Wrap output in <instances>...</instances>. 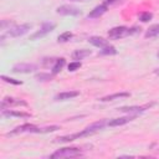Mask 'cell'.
I'll return each mask as SVG.
<instances>
[{
    "label": "cell",
    "instance_id": "obj_4",
    "mask_svg": "<svg viewBox=\"0 0 159 159\" xmlns=\"http://www.w3.org/2000/svg\"><path fill=\"white\" fill-rule=\"evenodd\" d=\"M129 35V29L124 27V26H118V27H113L108 31V37L117 40V39H122L124 36Z\"/></svg>",
    "mask_w": 159,
    "mask_h": 159
},
{
    "label": "cell",
    "instance_id": "obj_13",
    "mask_svg": "<svg viewBox=\"0 0 159 159\" xmlns=\"http://www.w3.org/2000/svg\"><path fill=\"white\" fill-rule=\"evenodd\" d=\"M88 41H89L93 46H97V47H101V48L109 45V43L107 42V40H104V39H102V37H98V36H92V37L88 39Z\"/></svg>",
    "mask_w": 159,
    "mask_h": 159
},
{
    "label": "cell",
    "instance_id": "obj_14",
    "mask_svg": "<svg viewBox=\"0 0 159 159\" xmlns=\"http://www.w3.org/2000/svg\"><path fill=\"white\" fill-rule=\"evenodd\" d=\"M36 127L32 125V124H24V125H20V127H16L12 132H10L9 134H16V133H24V132H29V133H34V129Z\"/></svg>",
    "mask_w": 159,
    "mask_h": 159
},
{
    "label": "cell",
    "instance_id": "obj_22",
    "mask_svg": "<svg viewBox=\"0 0 159 159\" xmlns=\"http://www.w3.org/2000/svg\"><path fill=\"white\" fill-rule=\"evenodd\" d=\"M152 17H153V15H152L150 12H142V14L139 15V20L143 21V22H147V21L152 20Z\"/></svg>",
    "mask_w": 159,
    "mask_h": 159
},
{
    "label": "cell",
    "instance_id": "obj_27",
    "mask_svg": "<svg viewBox=\"0 0 159 159\" xmlns=\"http://www.w3.org/2000/svg\"><path fill=\"white\" fill-rule=\"evenodd\" d=\"M154 73H155V75H159V68H157V70H154Z\"/></svg>",
    "mask_w": 159,
    "mask_h": 159
},
{
    "label": "cell",
    "instance_id": "obj_15",
    "mask_svg": "<svg viewBox=\"0 0 159 159\" xmlns=\"http://www.w3.org/2000/svg\"><path fill=\"white\" fill-rule=\"evenodd\" d=\"M91 55V51L89 50H86V48H83V50H77V51H75L73 53H72V58L75 60V61H78V60H82V58H84V57H87V56H89Z\"/></svg>",
    "mask_w": 159,
    "mask_h": 159
},
{
    "label": "cell",
    "instance_id": "obj_23",
    "mask_svg": "<svg viewBox=\"0 0 159 159\" xmlns=\"http://www.w3.org/2000/svg\"><path fill=\"white\" fill-rule=\"evenodd\" d=\"M80 67H81V62L75 61V62H71V63L68 65V71H76V70H78Z\"/></svg>",
    "mask_w": 159,
    "mask_h": 159
},
{
    "label": "cell",
    "instance_id": "obj_28",
    "mask_svg": "<svg viewBox=\"0 0 159 159\" xmlns=\"http://www.w3.org/2000/svg\"><path fill=\"white\" fill-rule=\"evenodd\" d=\"M71 1H86V0H71Z\"/></svg>",
    "mask_w": 159,
    "mask_h": 159
},
{
    "label": "cell",
    "instance_id": "obj_5",
    "mask_svg": "<svg viewBox=\"0 0 159 159\" xmlns=\"http://www.w3.org/2000/svg\"><path fill=\"white\" fill-rule=\"evenodd\" d=\"M37 70V66L35 63H17L12 67V71L15 73H30Z\"/></svg>",
    "mask_w": 159,
    "mask_h": 159
},
{
    "label": "cell",
    "instance_id": "obj_29",
    "mask_svg": "<svg viewBox=\"0 0 159 159\" xmlns=\"http://www.w3.org/2000/svg\"><path fill=\"white\" fill-rule=\"evenodd\" d=\"M157 57L159 58V50H158V52H157Z\"/></svg>",
    "mask_w": 159,
    "mask_h": 159
},
{
    "label": "cell",
    "instance_id": "obj_8",
    "mask_svg": "<svg viewBox=\"0 0 159 159\" xmlns=\"http://www.w3.org/2000/svg\"><path fill=\"white\" fill-rule=\"evenodd\" d=\"M137 116H125V117H120V118H114V119H112V120H109L107 124L109 125V127H117V125H123V124H125V123H128V122H130V120H133L134 118H135Z\"/></svg>",
    "mask_w": 159,
    "mask_h": 159
},
{
    "label": "cell",
    "instance_id": "obj_2",
    "mask_svg": "<svg viewBox=\"0 0 159 159\" xmlns=\"http://www.w3.org/2000/svg\"><path fill=\"white\" fill-rule=\"evenodd\" d=\"M30 29H31V24H22V25L14 26V27L9 29V31L6 32V35L7 36H11V37H19V36L26 34Z\"/></svg>",
    "mask_w": 159,
    "mask_h": 159
},
{
    "label": "cell",
    "instance_id": "obj_3",
    "mask_svg": "<svg viewBox=\"0 0 159 159\" xmlns=\"http://www.w3.org/2000/svg\"><path fill=\"white\" fill-rule=\"evenodd\" d=\"M55 27H56L55 24H52V22H45V24H42V26L40 27L39 31H36L35 34H32V35L30 36V40H36V39L43 37L45 35H47L48 32H51Z\"/></svg>",
    "mask_w": 159,
    "mask_h": 159
},
{
    "label": "cell",
    "instance_id": "obj_9",
    "mask_svg": "<svg viewBox=\"0 0 159 159\" xmlns=\"http://www.w3.org/2000/svg\"><path fill=\"white\" fill-rule=\"evenodd\" d=\"M107 11V4H101V5H98V6H96L88 15H87V17L88 19H96V17H99V16H102L104 12Z\"/></svg>",
    "mask_w": 159,
    "mask_h": 159
},
{
    "label": "cell",
    "instance_id": "obj_20",
    "mask_svg": "<svg viewBox=\"0 0 159 159\" xmlns=\"http://www.w3.org/2000/svg\"><path fill=\"white\" fill-rule=\"evenodd\" d=\"M52 77H53V73L52 75H50V73H37L35 76V78L37 81H41V82H43V81H51Z\"/></svg>",
    "mask_w": 159,
    "mask_h": 159
},
{
    "label": "cell",
    "instance_id": "obj_1",
    "mask_svg": "<svg viewBox=\"0 0 159 159\" xmlns=\"http://www.w3.org/2000/svg\"><path fill=\"white\" fill-rule=\"evenodd\" d=\"M80 155H82V152L78 148H62V149L56 150L53 154H51V158L52 159H56V158H76V157H80Z\"/></svg>",
    "mask_w": 159,
    "mask_h": 159
},
{
    "label": "cell",
    "instance_id": "obj_11",
    "mask_svg": "<svg viewBox=\"0 0 159 159\" xmlns=\"http://www.w3.org/2000/svg\"><path fill=\"white\" fill-rule=\"evenodd\" d=\"M78 96V92L77 91H68V92H62V93H58L55 99L56 101H66V99H71V98H75Z\"/></svg>",
    "mask_w": 159,
    "mask_h": 159
},
{
    "label": "cell",
    "instance_id": "obj_6",
    "mask_svg": "<svg viewBox=\"0 0 159 159\" xmlns=\"http://www.w3.org/2000/svg\"><path fill=\"white\" fill-rule=\"evenodd\" d=\"M57 14L60 15H70V16H77L81 14L80 9L75 7V6H71V5H62V6H58L57 7Z\"/></svg>",
    "mask_w": 159,
    "mask_h": 159
},
{
    "label": "cell",
    "instance_id": "obj_26",
    "mask_svg": "<svg viewBox=\"0 0 159 159\" xmlns=\"http://www.w3.org/2000/svg\"><path fill=\"white\" fill-rule=\"evenodd\" d=\"M114 1H117V0H103V2L107 4V5H108V4H112V2H114Z\"/></svg>",
    "mask_w": 159,
    "mask_h": 159
},
{
    "label": "cell",
    "instance_id": "obj_7",
    "mask_svg": "<svg viewBox=\"0 0 159 159\" xmlns=\"http://www.w3.org/2000/svg\"><path fill=\"white\" fill-rule=\"evenodd\" d=\"M10 106H27V103L25 101L21 99H16V98H11V97H5L1 102V109H5Z\"/></svg>",
    "mask_w": 159,
    "mask_h": 159
},
{
    "label": "cell",
    "instance_id": "obj_25",
    "mask_svg": "<svg viewBox=\"0 0 159 159\" xmlns=\"http://www.w3.org/2000/svg\"><path fill=\"white\" fill-rule=\"evenodd\" d=\"M56 60H57V58H43V61H42V65H43V66H50V65H55Z\"/></svg>",
    "mask_w": 159,
    "mask_h": 159
},
{
    "label": "cell",
    "instance_id": "obj_10",
    "mask_svg": "<svg viewBox=\"0 0 159 159\" xmlns=\"http://www.w3.org/2000/svg\"><path fill=\"white\" fill-rule=\"evenodd\" d=\"M153 106V103H149V104H144V106H132V107H122V108H119V111L120 112H128V113H134V112H143V111H145L147 108H149V107H152Z\"/></svg>",
    "mask_w": 159,
    "mask_h": 159
},
{
    "label": "cell",
    "instance_id": "obj_21",
    "mask_svg": "<svg viewBox=\"0 0 159 159\" xmlns=\"http://www.w3.org/2000/svg\"><path fill=\"white\" fill-rule=\"evenodd\" d=\"M71 37H72V32L66 31V32H63V34H61V35L58 36L57 41H58V42H66V41H68Z\"/></svg>",
    "mask_w": 159,
    "mask_h": 159
},
{
    "label": "cell",
    "instance_id": "obj_17",
    "mask_svg": "<svg viewBox=\"0 0 159 159\" xmlns=\"http://www.w3.org/2000/svg\"><path fill=\"white\" fill-rule=\"evenodd\" d=\"M2 116H12V117H30L29 113L26 112H16V111H6L2 109Z\"/></svg>",
    "mask_w": 159,
    "mask_h": 159
},
{
    "label": "cell",
    "instance_id": "obj_24",
    "mask_svg": "<svg viewBox=\"0 0 159 159\" xmlns=\"http://www.w3.org/2000/svg\"><path fill=\"white\" fill-rule=\"evenodd\" d=\"M1 80H4L5 82L12 83V84H21V83H22L21 81H16V80H14V78H10V77H6V76H1Z\"/></svg>",
    "mask_w": 159,
    "mask_h": 159
},
{
    "label": "cell",
    "instance_id": "obj_12",
    "mask_svg": "<svg viewBox=\"0 0 159 159\" xmlns=\"http://www.w3.org/2000/svg\"><path fill=\"white\" fill-rule=\"evenodd\" d=\"M123 97H129V93L128 92H119V93H114V94H108V96L102 97L99 101L101 102H108V101H114V99H119Z\"/></svg>",
    "mask_w": 159,
    "mask_h": 159
},
{
    "label": "cell",
    "instance_id": "obj_19",
    "mask_svg": "<svg viewBox=\"0 0 159 159\" xmlns=\"http://www.w3.org/2000/svg\"><path fill=\"white\" fill-rule=\"evenodd\" d=\"M116 53H117V50L111 45L102 47V50H101V55H116Z\"/></svg>",
    "mask_w": 159,
    "mask_h": 159
},
{
    "label": "cell",
    "instance_id": "obj_16",
    "mask_svg": "<svg viewBox=\"0 0 159 159\" xmlns=\"http://www.w3.org/2000/svg\"><path fill=\"white\" fill-rule=\"evenodd\" d=\"M159 35V24H157V25H153V26H150L148 30H147V32H145V37H155V36H158Z\"/></svg>",
    "mask_w": 159,
    "mask_h": 159
},
{
    "label": "cell",
    "instance_id": "obj_18",
    "mask_svg": "<svg viewBox=\"0 0 159 159\" xmlns=\"http://www.w3.org/2000/svg\"><path fill=\"white\" fill-rule=\"evenodd\" d=\"M63 66H65V58H57L56 62H55V65L52 66V73H53V75L58 73V72L62 70Z\"/></svg>",
    "mask_w": 159,
    "mask_h": 159
}]
</instances>
